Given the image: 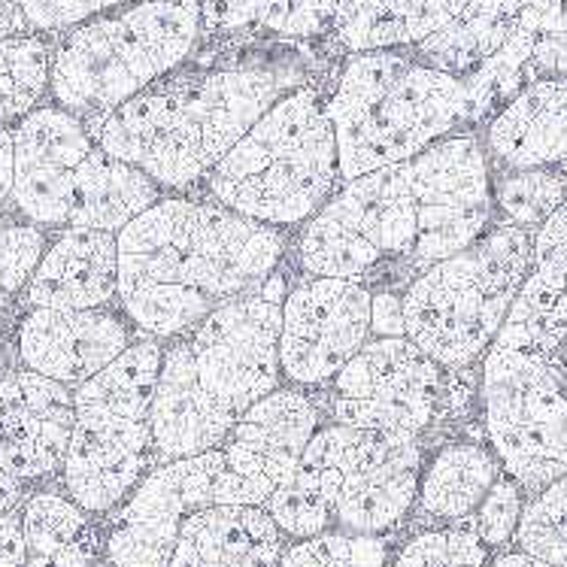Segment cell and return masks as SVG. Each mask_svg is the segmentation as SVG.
<instances>
[{"mask_svg":"<svg viewBox=\"0 0 567 567\" xmlns=\"http://www.w3.org/2000/svg\"><path fill=\"white\" fill-rule=\"evenodd\" d=\"M419 434L361 431L328 425L295 467V474L267 498V513L289 537L316 534H382L404 519L419 498L422 450Z\"/></svg>","mask_w":567,"mask_h":567,"instance_id":"4","label":"cell"},{"mask_svg":"<svg viewBox=\"0 0 567 567\" xmlns=\"http://www.w3.org/2000/svg\"><path fill=\"white\" fill-rule=\"evenodd\" d=\"M486 431L501 467L525 492L567 474V364L561 352L492 343L483 361Z\"/></svg>","mask_w":567,"mask_h":567,"instance_id":"10","label":"cell"},{"mask_svg":"<svg viewBox=\"0 0 567 567\" xmlns=\"http://www.w3.org/2000/svg\"><path fill=\"white\" fill-rule=\"evenodd\" d=\"M495 204L507 216L509 225L540 228L553 213L567 200V179L553 171H509L498 179Z\"/></svg>","mask_w":567,"mask_h":567,"instance_id":"30","label":"cell"},{"mask_svg":"<svg viewBox=\"0 0 567 567\" xmlns=\"http://www.w3.org/2000/svg\"><path fill=\"white\" fill-rule=\"evenodd\" d=\"M162 200V186L140 167L106 155L97 143L82 162L68 228L118 234L127 221Z\"/></svg>","mask_w":567,"mask_h":567,"instance_id":"24","label":"cell"},{"mask_svg":"<svg viewBox=\"0 0 567 567\" xmlns=\"http://www.w3.org/2000/svg\"><path fill=\"white\" fill-rule=\"evenodd\" d=\"M441 364L410 337H373L334 380V419L361 431L422 434L441 398Z\"/></svg>","mask_w":567,"mask_h":567,"instance_id":"13","label":"cell"},{"mask_svg":"<svg viewBox=\"0 0 567 567\" xmlns=\"http://www.w3.org/2000/svg\"><path fill=\"white\" fill-rule=\"evenodd\" d=\"M371 289L361 279L316 277L282 301L279 361L298 385H324L371 337Z\"/></svg>","mask_w":567,"mask_h":567,"instance_id":"14","label":"cell"},{"mask_svg":"<svg viewBox=\"0 0 567 567\" xmlns=\"http://www.w3.org/2000/svg\"><path fill=\"white\" fill-rule=\"evenodd\" d=\"M12 200V131L0 125V209Z\"/></svg>","mask_w":567,"mask_h":567,"instance_id":"39","label":"cell"},{"mask_svg":"<svg viewBox=\"0 0 567 567\" xmlns=\"http://www.w3.org/2000/svg\"><path fill=\"white\" fill-rule=\"evenodd\" d=\"M200 34L261 28L282 37H313L334 22L337 0H183Z\"/></svg>","mask_w":567,"mask_h":567,"instance_id":"27","label":"cell"},{"mask_svg":"<svg viewBox=\"0 0 567 567\" xmlns=\"http://www.w3.org/2000/svg\"><path fill=\"white\" fill-rule=\"evenodd\" d=\"M52 59L43 34L0 40V125H19L52 92Z\"/></svg>","mask_w":567,"mask_h":567,"instance_id":"28","label":"cell"},{"mask_svg":"<svg viewBox=\"0 0 567 567\" xmlns=\"http://www.w3.org/2000/svg\"><path fill=\"white\" fill-rule=\"evenodd\" d=\"M19 34H34L24 22L22 0H0V40H10Z\"/></svg>","mask_w":567,"mask_h":567,"instance_id":"38","label":"cell"},{"mask_svg":"<svg viewBox=\"0 0 567 567\" xmlns=\"http://www.w3.org/2000/svg\"><path fill=\"white\" fill-rule=\"evenodd\" d=\"M209 504H246L225 450L164 462L143 476L106 534L110 567H167L183 522Z\"/></svg>","mask_w":567,"mask_h":567,"instance_id":"12","label":"cell"},{"mask_svg":"<svg viewBox=\"0 0 567 567\" xmlns=\"http://www.w3.org/2000/svg\"><path fill=\"white\" fill-rule=\"evenodd\" d=\"M200 24L183 0H131L70 28L52 59V97L73 116L113 113L152 82L174 73Z\"/></svg>","mask_w":567,"mask_h":567,"instance_id":"7","label":"cell"},{"mask_svg":"<svg viewBox=\"0 0 567 567\" xmlns=\"http://www.w3.org/2000/svg\"><path fill=\"white\" fill-rule=\"evenodd\" d=\"M282 532L265 504H209L195 509L167 567H277Z\"/></svg>","mask_w":567,"mask_h":567,"instance_id":"21","label":"cell"},{"mask_svg":"<svg viewBox=\"0 0 567 567\" xmlns=\"http://www.w3.org/2000/svg\"><path fill=\"white\" fill-rule=\"evenodd\" d=\"M316 431L319 413L313 401L295 389H274L234 422L225 458L246 504H267L295 474Z\"/></svg>","mask_w":567,"mask_h":567,"instance_id":"17","label":"cell"},{"mask_svg":"<svg viewBox=\"0 0 567 567\" xmlns=\"http://www.w3.org/2000/svg\"><path fill=\"white\" fill-rule=\"evenodd\" d=\"M94 140L64 106H37L12 127V204L40 228H68L73 188Z\"/></svg>","mask_w":567,"mask_h":567,"instance_id":"15","label":"cell"},{"mask_svg":"<svg viewBox=\"0 0 567 567\" xmlns=\"http://www.w3.org/2000/svg\"><path fill=\"white\" fill-rule=\"evenodd\" d=\"M10 307H12V295L3 289V282H0V324H3L7 313H10Z\"/></svg>","mask_w":567,"mask_h":567,"instance_id":"42","label":"cell"},{"mask_svg":"<svg viewBox=\"0 0 567 567\" xmlns=\"http://www.w3.org/2000/svg\"><path fill=\"white\" fill-rule=\"evenodd\" d=\"M76 425L73 389L43 373L0 377V471L22 483L59 474Z\"/></svg>","mask_w":567,"mask_h":567,"instance_id":"16","label":"cell"},{"mask_svg":"<svg viewBox=\"0 0 567 567\" xmlns=\"http://www.w3.org/2000/svg\"><path fill=\"white\" fill-rule=\"evenodd\" d=\"M513 540L522 553L567 567V474L525 504Z\"/></svg>","mask_w":567,"mask_h":567,"instance_id":"29","label":"cell"},{"mask_svg":"<svg viewBox=\"0 0 567 567\" xmlns=\"http://www.w3.org/2000/svg\"><path fill=\"white\" fill-rule=\"evenodd\" d=\"M488 546L480 540L474 522L416 534L398 553L392 567H486Z\"/></svg>","mask_w":567,"mask_h":567,"instance_id":"32","label":"cell"},{"mask_svg":"<svg viewBox=\"0 0 567 567\" xmlns=\"http://www.w3.org/2000/svg\"><path fill=\"white\" fill-rule=\"evenodd\" d=\"M371 334L406 337L404 298L394 291H377L371 303Z\"/></svg>","mask_w":567,"mask_h":567,"instance_id":"36","label":"cell"},{"mask_svg":"<svg viewBox=\"0 0 567 567\" xmlns=\"http://www.w3.org/2000/svg\"><path fill=\"white\" fill-rule=\"evenodd\" d=\"M282 291L286 279L274 274L252 295L209 313L183 340L197 382L234 419L279 389Z\"/></svg>","mask_w":567,"mask_h":567,"instance_id":"11","label":"cell"},{"mask_svg":"<svg viewBox=\"0 0 567 567\" xmlns=\"http://www.w3.org/2000/svg\"><path fill=\"white\" fill-rule=\"evenodd\" d=\"M116 237L122 313L162 340L261 289L286 249L274 225L183 197H162Z\"/></svg>","mask_w":567,"mask_h":567,"instance_id":"2","label":"cell"},{"mask_svg":"<svg viewBox=\"0 0 567 567\" xmlns=\"http://www.w3.org/2000/svg\"><path fill=\"white\" fill-rule=\"evenodd\" d=\"M498 476L501 462L495 452L476 443H452L434 455L419 480V504L431 519L462 522L476 513Z\"/></svg>","mask_w":567,"mask_h":567,"instance_id":"26","label":"cell"},{"mask_svg":"<svg viewBox=\"0 0 567 567\" xmlns=\"http://www.w3.org/2000/svg\"><path fill=\"white\" fill-rule=\"evenodd\" d=\"M561 359H565V364H567V337H565V343H561Z\"/></svg>","mask_w":567,"mask_h":567,"instance_id":"43","label":"cell"},{"mask_svg":"<svg viewBox=\"0 0 567 567\" xmlns=\"http://www.w3.org/2000/svg\"><path fill=\"white\" fill-rule=\"evenodd\" d=\"M162 361L164 349L155 340H137L73 389L76 425L61 480L70 498L92 516L116 509L155 455L152 398Z\"/></svg>","mask_w":567,"mask_h":567,"instance_id":"9","label":"cell"},{"mask_svg":"<svg viewBox=\"0 0 567 567\" xmlns=\"http://www.w3.org/2000/svg\"><path fill=\"white\" fill-rule=\"evenodd\" d=\"M522 509H525V501H522L519 483L509 474L498 476L495 486L488 488L483 504L476 507L474 528L480 534V540L486 546L509 544L516 537V528H519Z\"/></svg>","mask_w":567,"mask_h":567,"instance_id":"34","label":"cell"},{"mask_svg":"<svg viewBox=\"0 0 567 567\" xmlns=\"http://www.w3.org/2000/svg\"><path fill=\"white\" fill-rule=\"evenodd\" d=\"M340 176L334 125L310 89H295L258 118L209 174L221 207L261 225L310 221Z\"/></svg>","mask_w":567,"mask_h":567,"instance_id":"6","label":"cell"},{"mask_svg":"<svg viewBox=\"0 0 567 567\" xmlns=\"http://www.w3.org/2000/svg\"><path fill=\"white\" fill-rule=\"evenodd\" d=\"M47 234L34 221L0 225V282L12 298L28 289L47 255Z\"/></svg>","mask_w":567,"mask_h":567,"instance_id":"33","label":"cell"},{"mask_svg":"<svg viewBox=\"0 0 567 567\" xmlns=\"http://www.w3.org/2000/svg\"><path fill=\"white\" fill-rule=\"evenodd\" d=\"M340 179L410 162L471 122L462 76L394 49L352 52L328 101Z\"/></svg>","mask_w":567,"mask_h":567,"instance_id":"5","label":"cell"},{"mask_svg":"<svg viewBox=\"0 0 567 567\" xmlns=\"http://www.w3.org/2000/svg\"><path fill=\"white\" fill-rule=\"evenodd\" d=\"M291 85L279 68H225L152 82L104 116L82 118L92 140L162 188H186L234 150V143Z\"/></svg>","mask_w":567,"mask_h":567,"instance_id":"3","label":"cell"},{"mask_svg":"<svg viewBox=\"0 0 567 567\" xmlns=\"http://www.w3.org/2000/svg\"><path fill=\"white\" fill-rule=\"evenodd\" d=\"M567 337V200L534 234L532 270L522 282L495 343L561 352Z\"/></svg>","mask_w":567,"mask_h":567,"instance_id":"19","label":"cell"},{"mask_svg":"<svg viewBox=\"0 0 567 567\" xmlns=\"http://www.w3.org/2000/svg\"><path fill=\"white\" fill-rule=\"evenodd\" d=\"M486 143L507 171L567 167V80L528 82L492 118Z\"/></svg>","mask_w":567,"mask_h":567,"instance_id":"22","label":"cell"},{"mask_svg":"<svg viewBox=\"0 0 567 567\" xmlns=\"http://www.w3.org/2000/svg\"><path fill=\"white\" fill-rule=\"evenodd\" d=\"M534 234L501 225L452 258L431 265L404 291L406 337L441 368L486 355L532 270Z\"/></svg>","mask_w":567,"mask_h":567,"instance_id":"8","label":"cell"},{"mask_svg":"<svg viewBox=\"0 0 567 567\" xmlns=\"http://www.w3.org/2000/svg\"><path fill=\"white\" fill-rule=\"evenodd\" d=\"M471 0H337L331 31L349 52L419 47Z\"/></svg>","mask_w":567,"mask_h":567,"instance_id":"23","label":"cell"},{"mask_svg":"<svg viewBox=\"0 0 567 567\" xmlns=\"http://www.w3.org/2000/svg\"><path fill=\"white\" fill-rule=\"evenodd\" d=\"M19 498H22V480H16L7 471H0V516L12 513Z\"/></svg>","mask_w":567,"mask_h":567,"instance_id":"40","label":"cell"},{"mask_svg":"<svg viewBox=\"0 0 567 567\" xmlns=\"http://www.w3.org/2000/svg\"><path fill=\"white\" fill-rule=\"evenodd\" d=\"M486 567H556V565H549V561L532 556V553H522V549H516V553H507V556L495 558V561Z\"/></svg>","mask_w":567,"mask_h":567,"instance_id":"41","label":"cell"},{"mask_svg":"<svg viewBox=\"0 0 567 567\" xmlns=\"http://www.w3.org/2000/svg\"><path fill=\"white\" fill-rule=\"evenodd\" d=\"M116 0H22L24 22L34 34L70 31L76 24L89 22L92 16L116 10Z\"/></svg>","mask_w":567,"mask_h":567,"instance_id":"35","label":"cell"},{"mask_svg":"<svg viewBox=\"0 0 567 567\" xmlns=\"http://www.w3.org/2000/svg\"><path fill=\"white\" fill-rule=\"evenodd\" d=\"M131 328L113 310H28L16 331V352L28 371L76 389L131 347Z\"/></svg>","mask_w":567,"mask_h":567,"instance_id":"18","label":"cell"},{"mask_svg":"<svg viewBox=\"0 0 567 567\" xmlns=\"http://www.w3.org/2000/svg\"><path fill=\"white\" fill-rule=\"evenodd\" d=\"M389 546L380 534L324 532L289 546L277 567H385Z\"/></svg>","mask_w":567,"mask_h":567,"instance_id":"31","label":"cell"},{"mask_svg":"<svg viewBox=\"0 0 567 567\" xmlns=\"http://www.w3.org/2000/svg\"><path fill=\"white\" fill-rule=\"evenodd\" d=\"M113 298H118V237L94 228H64L22 291L28 310H97Z\"/></svg>","mask_w":567,"mask_h":567,"instance_id":"20","label":"cell"},{"mask_svg":"<svg viewBox=\"0 0 567 567\" xmlns=\"http://www.w3.org/2000/svg\"><path fill=\"white\" fill-rule=\"evenodd\" d=\"M495 207L483 143L471 134L434 143L410 162L349 179L301 234L313 277L364 279L373 270L425 274L486 231Z\"/></svg>","mask_w":567,"mask_h":567,"instance_id":"1","label":"cell"},{"mask_svg":"<svg viewBox=\"0 0 567 567\" xmlns=\"http://www.w3.org/2000/svg\"><path fill=\"white\" fill-rule=\"evenodd\" d=\"M116 3H118V7H122V3H131V0H116Z\"/></svg>","mask_w":567,"mask_h":567,"instance_id":"44","label":"cell"},{"mask_svg":"<svg viewBox=\"0 0 567 567\" xmlns=\"http://www.w3.org/2000/svg\"><path fill=\"white\" fill-rule=\"evenodd\" d=\"M22 532L24 567H89L101 549L92 513L59 492H37L24 501Z\"/></svg>","mask_w":567,"mask_h":567,"instance_id":"25","label":"cell"},{"mask_svg":"<svg viewBox=\"0 0 567 567\" xmlns=\"http://www.w3.org/2000/svg\"><path fill=\"white\" fill-rule=\"evenodd\" d=\"M0 567H24V532L19 509L0 516Z\"/></svg>","mask_w":567,"mask_h":567,"instance_id":"37","label":"cell"}]
</instances>
